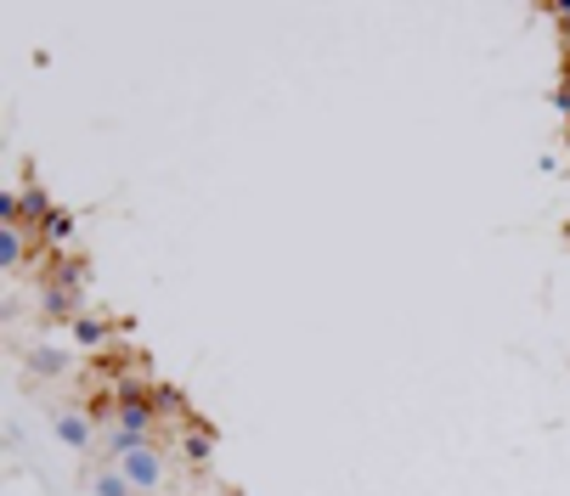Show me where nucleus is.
<instances>
[{
  "label": "nucleus",
  "mask_w": 570,
  "mask_h": 496,
  "mask_svg": "<svg viewBox=\"0 0 570 496\" xmlns=\"http://www.w3.org/2000/svg\"><path fill=\"white\" fill-rule=\"evenodd\" d=\"M114 468L130 479V490H136V496H147V490H158V485H165V457H158V446H153V440L130 446V452H125Z\"/></svg>",
  "instance_id": "nucleus-1"
},
{
  "label": "nucleus",
  "mask_w": 570,
  "mask_h": 496,
  "mask_svg": "<svg viewBox=\"0 0 570 496\" xmlns=\"http://www.w3.org/2000/svg\"><path fill=\"white\" fill-rule=\"evenodd\" d=\"M114 424H119L125 435H136V440H153V400L125 395V400L114 406Z\"/></svg>",
  "instance_id": "nucleus-2"
},
{
  "label": "nucleus",
  "mask_w": 570,
  "mask_h": 496,
  "mask_svg": "<svg viewBox=\"0 0 570 496\" xmlns=\"http://www.w3.org/2000/svg\"><path fill=\"white\" fill-rule=\"evenodd\" d=\"M23 367H29V378H62V373H68V350H57V345H35V350L23 356Z\"/></svg>",
  "instance_id": "nucleus-3"
},
{
  "label": "nucleus",
  "mask_w": 570,
  "mask_h": 496,
  "mask_svg": "<svg viewBox=\"0 0 570 496\" xmlns=\"http://www.w3.org/2000/svg\"><path fill=\"white\" fill-rule=\"evenodd\" d=\"M23 260H29L23 226H0V271H23Z\"/></svg>",
  "instance_id": "nucleus-4"
},
{
  "label": "nucleus",
  "mask_w": 570,
  "mask_h": 496,
  "mask_svg": "<svg viewBox=\"0 0 570 496\" xmlns=\"http://www.w3.org/2000/svg\"><path fill=\"white\" fill-rule=\"evenodd\" d=\"M57 435H62V446H73V452H86L91 446V424L86 418H79V411H57Z\"/></svg>",
  "instance_id": "nucleus-5"
},
{
  "label": "nucleus",
  "mask_w": 570,
  "mask_h": 496,
  "mask_svg": "<svg viewBox=\"0 0 570 496\" xmlns=\"http://www.w3.org/2000/svg\"><path fill=\"white\" fill-rule=\"evenodd\" d=\"M40 310H46V316H73V288L46 282V288H40Z\"/></svg>",
  "instance_id": "nucleus-6"
},
{
  "label": "nucleus",
  "mask_w": 570,
  "mask_h": 496,
  "mask_svg": "<svg viewBox=\"0 0 570 496\" xmlns=\"http://www.w3.org/2000/svg\"><path fill=\"white\" fill-rule=\"evenodd\" d=\"M73 339L91 345V350H102V345H108V327H102L97 316H79V321H73Z\"/></svg>",
  "instance_id": "nucleus-7"
},
{
  "label": "nucleus",
  "mask_w": 570,
  "mask_h": 496,
  "mask_svg": "<svg viewBox=\"0 0 570 496\" xmlns=\"http://www.w3.org/2000/svg\"><path fill=\"white\" fill-rule=\"evenodd\" d=\"M91 490H97V496H136V490H130V479H125L119 468H102V474L91 479Z\"/></svg>",
  "instance_id": "nucleus-8"
},
{
  "label": "nucleus",
  "mask_w": 570,
  "mask_h": 496,
  "mask_svg": "<svg viewBox=\"0 0 570 496\" xmlns=\"http://www.w3.org/2000/svg\"><path fill=\"white\" fill-rule=\"evenodd\" d=\"M46 231H51L57 242H68V237H73V220H68L62 209H51V220H46Z\"/></svg>",
  "instance_id": "nucleus-9"
},
{
  "label": "nucleus",
  "mask_w": 570,
  "mask_h": 496,
  "mask_svg": "<svg viewBox=\"0 0 570 496\" xmlns=\"http://www.w3.org/2000/svg\"><path fill=\"white\" fill-rule=\"evenodd\" d=\"M187 457L204 463V457H209V435H193V440H187Z\"/></svg>",
  "instance_id": "nucleus-10"
}]
</instances>
